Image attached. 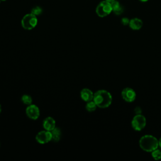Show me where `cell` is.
<instances>
[{
	"mask_svg": "<svg viewBox=\"0 0 161 161\" xmlns=\"http://www.w3.org/2000/svg\"><path fill=\"white\" fill-rule=\"evenodd\" d=\"M112 100L111 93L106 90L101 89L94 93L93 101L98 108H106L109 107L111 104Z\"/></svg>",
	"mask_w": 161,
	"mask_h": 161,
	"instance_id": "cell-1",
	"label": "cell"
},
{
	"mask_svg": "<svg viewBox=\"0 0 161 161\" xmlns=\"http://www.w3.org/2000/svg\"><path fill=\"white\" fill-rule=\"evenodd\" d=\"M140 147L147 152H152L158 147V140L153 135H145L139 140Z\"/></svg>",
	"mask_w": 161,
	"mask_h": 161,
	"instance_id": "cell-2",
	"label": "cell"
},
{
	"mask_svg": "<svg viewBox=\"0 0 161 161\" xmlns=\"http://www.w3.org/2000/svg\"><path fill=\"white\" fill-rule=\"evenodd\" d=\"M38 19L36 16L32 13L27 14L21 19V26L26 30H31L37 25Z\"/></svg>",
	"mask_w": 161,
	"mask_h": 161,
	"instance_id": "cell-3",
	"label": "cell"
},
{
	"mask_svg": "<svg viewBox=\"0 0 161 161\" xmlns=\"http://www.w3.org/2000/svg\"><path fill=\"white\" fill-rule=\"evenodd\" d=\"M112 11L113 9L111 3L105 0L100 2L96 9V14L101 18H103L109 15Z\"/></svg>",
	"mask_w": 161,
	"mask_h": 161,
	"instance_id": "cell-4",
	"label": "cell"
},
{
	"mask_svg": "<svg viewBox=\"0 0 161 161\" xmlns=\"http://www.w3.org/2000/svg\"><path fill=\"white\" fill-rule=\"evenodd\" d=\"M146 124V118L141 114H136L131 121V126L135 131H141L145 127Z\"/></svg>",
	"mask_w": 161,
	"mask_h": 161,
	"instance_id": "cell-5",
	"label": "cell"
},
{
	"mask_svg": "<svg viewBox=\"0 0 161 161\" xmlns=\"http://www.w3.org/2000/svg\"><path fill=\"white\" fill-rule=\"evenodd\" d=\"M52 137L51 131L45 130L39 131L35 136L36 141L40 144L47 143L52 141Z\"/></svg>",
	"mask_w": 161,
	"mask_h": 161,
	"instance_id": "cell-6",
	"label": "cell"
},
{
	"mask_svg": "<svg viewBox=\"0 0 161 161\" xmlns=\"http://www.w3.org/2000/svg\"><path fill=\"white\" fill-rule=\"evenodd\" d=\"M26 116L31 119H37L40 114V111L39 108L33 104L28 105L25 110Z\"/></svg>",
	"mask_w": 161,
	"mask_h": 161,
	"instance_id": "cell-7",
	"label": "cell"
},
{
	"mask_svg": "<svg viewBox=\"0 0 161 161\" xmlns=\"http://www.w3.org/2000/svg\"><path fill=\"white\" fill-rule=\"evenodd\" d=\"M121 97L126 102L131 103L136 99V92L132 88L126 87L121 91Z\"/></svg>",
	"mask_w": 161,
	"mask_h": 161,
	"instance_id": "cell-8",
	"label": "cell"
},
{
	"mask_svg": "<svg viewBox=\"0 0 161 161\" xmlns=\"http://www.w3.org/2000/svg\"><path fill=\"white\" fill-rule=\"evenodd\" d=\"M42 125L44 130L51 131L56 127V122L54 118L48 116L44 119V120L43 121Z\"/></svg>",
	"mask_w": 161,
	"mask_h": 161,
	"instance_id": "cell-9",
	"label": "cell"
},
{
	"mask_svg": "<svg viewBox=\"0 0 161 161\" xmlns=\"http://www.w3.org/2000/svg\"><path fill=\"white\" fill-rule=\"evenodd\" d=\"M80 96L82 100L87 103L93 100L94 93L91 89L88 88H84L80 91Z\"/></svg>",
	"mask_w": 161,
	"mask_h": 161,
	"instance_id": "cell-10",
	"label": "cell"
},
{
	"mask_svg": "<svg viewBox=\"0 0 161 161\" xmlns=\"http://www.w3.org/2000/svg\"><path fill=\"white\" fill-rule=\"evenodd\" d=\"M129 26L133 30H138L143 26V21L141 19L138 18H134L130 20Z\"/></svg>",
	"mask_w": 161,
	"mask_h": 161,
	"instance_id": "cell-11",
	"label": "cell"
},
{
	"mask_svg": "<svg viewBox=\"0 0 161 161\" xmlns=\"http://www.w3.org/2000/svg\"><path fill=\"white\" fill-rule=\"evenodd\" d=\"M111 4L113 9L112 12H113L116 15H120L123 13L124 8L122 5L120 4L119 1L114 0L111 2Z\"/></svg>",
	"mask_w": 161,
	"mask_h": 161,
	"instance_id": "cell-12",
	"label": "cell"
},
{
	"mask_svg": "<svg viewBox=\"0 0 161 161\" xmlns=\"http://www.w3.org/2000/svg\"><path fill=\"white\" fill-rule=\"evenodd\" d=\"M51 133H52V141H53L55 142H58L60 141V140L61 138L62 131L59 128L55 127L53 130L51 131Z\"/></svg>",
	"mask_w": 161,
	"mask_h": 161,
	"instance_id": "cell-13",
	"label": "cell"
},
{
	"mask_svg": "<svg viewBox=\"0 0 161 161\" xmlns=\"http://www.w3.org/2000/svg\"><path fill=\"white\" fill-rule=\"evenodd\" d=\"M97 107V105L96 104V103H94V101L93 100L90 101L89 102H87L86 104V109L88 112L94 111L96 109Z\"/></svg>",
	"mask_w": 161,
	"mask_h": 161,
	"instance_id": "cell-14",
	"label": "cell"
},
{
	"mask_svg": "<svg viewBox=\"0 0 161 161\" xmlns=\"http://www.w3.org/2000/svg\"><path fill=\"white\" fill-rule=\"evenodd\" d=\"M21 100L22 101V103L27 106L31 104L32 102H33V99L31 97V96L28 95V94H23L21 96Z\"/></svg>",
	"mask_w": 161,
	"mask_h": 161,
	"instance_id": "cell-15",
	"label": "cell"
},
{
	"mask_svg": "<svg viewBox=\"0 0 161 161\" xmlns=\"http://www.w3.org/2000/svg\"><path fill=\"white\" fill-rule=\"evenodd\" d=\"M152 156L155 160H160L161 158V151L158 149H155L152 152Z\"/></svg>",
	"mask_w": 161,
	"mask_h": 161,
	"instance_id": "cell-16",
	"label": "cell"
},
{
	"mask_svg": "<svg viewBox=\"0 0 161 161\" xmlns=\"http://www.w3.org/2000/svg\"><path fill=\"white\" fill-rule=\"evenodd\" d=\"M42 13V9L40 6L34 7V8L31 9V13L35 15V16L40 15Z\"/></svg>",
	"mask_w": 161,
	"mask_h": 161,
	"instance_id": "cell-17",
	"label": "cell"
},
{
	"mask_svg": "<svg viewBox=\"0 0 161 161\" xmlns=\"http://www.w3.org/2000/svg\"><path fill=\"white\" fill-rule=\"evenodd\" d=\"M130 20L128 18L126 17H123L121 18V23L122 25L126 26V25H129V23H130Z\"/></svg>",
	"mask_w": 161,
	"mask_h": 161,
	"instance_id": "cell-18",
	"label": "cell"
},
{
	"mask_svg": "<svg viewBox=\"0 0 161 161\" xmlns=\"http://www.w3.org/2000/svg\"><path fill=\"white\" fill-rule=\"evenodd\" d=\"M135 113H136V114H141L142 113V109L140 107H136L135 108Z\"/></svg>",
	"mask_w": 161,
	"mask_h": 161,
	"instance_id": "cell-19",
	"label": "cell"
},
{
	"mask_svg": "<svg viewBox=\"0 0 161 161\" xmlns=\"http://www.w3.org/2000/svg\"><path fill=\"white\" fill-rule=\"evenodd\" d=\"M158 146H160L161 147V137L158 140Z\"/></svg>",
	"mask_w": 161,
	"mask_h": 161,
	"instance_id": "cell-20",
	"label": "cell"
},
{
	"mask_svg": "<svg viewBox=\"0 0 161 161\" xmlns=\"http://www.w3.org/2000/svg\"><path fill=\"white\" fill-rule=\"evenodd\" d=\"M140 1H141V2H143V3H145V2H147V1H148V0H139Z\"/></svg>",
	"mask_w": 161,
	"mask_h": 161,
	"instance_id": "cell-21",
	"label": "cell"
},
{
	"mask_svg": "<svg viewBox=\"0 0 161 161\" xmlns=\"http://www.w3.org/2000/svg\"><path fill=\"white\" fill-rule=\"evenodd\" d=\"M105 1H108V2H112V1H114V0H105Z\"/></svg>",
	"mask_w": 161,
	"mask_h": 161,
	"instance_id": "cell-22",
	"label": "cell"
},
{
	"mask_svg": "<svg viewBox=\"0 0 161 161\" xmlns=\"http://www.w3.org/2000/svg\"><path fill=\"white\" fill-rule=\"evenodd\" d=\"M1 110H2V108H1V104H0V114H1Z\"/></svg>",
	"mask_w": 161,
	"mask_h": 161,
	"instance_id": "cell-23",
	"label": "cell"
},
{
	"mask_svg": "<svg viewBox=\"0 0 161 161\" xmlns=\"http://www.w3.org/2000/svg\"><path fill=\"white\" fill-rule=\"evenodd\" d=\"M1 1H2V0H0V3H1Z\"/></svg>",
	"mask_w": 161,
	"mask_h": 161,
	"instance_id": "cell-24",
	"label": "cell"
},
{
	"mask_svg": "<svg viewBox=\"0 0 161 161\" xmlns=\"http://www.w3.org/2000/svg\"><path fill=\"white\" fill-rule=\"evenodd\" d=\"M2 1H6V0H2Z\"/></svg>",
	"mask_w": 161,
	"mask_h": 161,
	"instance_id": "cell-25",
	"label": "cell"
},
{
	"mask_svg": "<svg viewBox=\"0 0 161 161\" xmlns=\"http://www.w3.org/2000/svg\"><path fill=\"white\" fill-rule=\"evenodd\" d=\"M0 147H1V143H0Z\"/></svg>",
	"mask_w": 161,
	"mask_h": 161,
	"instance_id": "cell-26",
	"label": "cell"
}]
</instances>
